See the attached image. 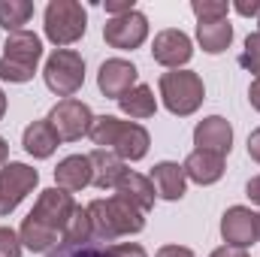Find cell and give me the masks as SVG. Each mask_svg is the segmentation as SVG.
I'll list each match as a JSON object with an SVG mask.
<instances>
[{
	"label": "cell",
	"instance_id": "cell-17",
	"mask_svg": "<svg viewBox=\"0 0 260 257\" xmlns=\"http://www.w3.org/2000/svg\"><path fill=\"white\" fill-rule=\"evenodd\" d=\"M188 182H197V185H215L221 182L224 176V157L221 154H212V151H191L182 164Z\"/></svg>",
	"mask_w": 260,
	"mask_h": 257
},
{
	"label": "cell",
	"instance_id": "cell-28",
	"mask_svg": "<svg viewBox=\"0 0 260 257\" xmlns=\"http://www.w3.org/2000/svg\"><path fill=\"white\" fill-rule=\"evenodd\" d=\"M191 12L197 15V24H203V21H224L230 15V3L227 0H194Z\"/></svg>",
	"mask_w": 260,
	"mask_h": 257
},
{
	"label": "cell",
	"instance_id": "cell-11",
	"mask_svg": "<svg viewBox=\"0 0 260 257\" xmlns=\"http://www.w3.org/2000/svg\"><path fill=\"white\" fill-rule=\"evenodd\" d=\"M139 85V70L124 61V58H109L100 64V73H97V88L103 97L109 100H121L130 88Z\"/></svg>",
	"mask_w": 260,
	"mask_h": 257
},
{
	"label": "cell",
	"instance_id": "cell-20",
	"mask_svg": "<svg viewBox=\"0 0 260 257\" xmlns=\"http://www.w3.org/2000/svg\"><path fill=\"white\" fill-rule=\"evenodd\" d=\"M18 239H21V245H24L27 251H34V254H49L52 248L61 245V233H55L52 227H46V224L37 221L34 215H27V218L21 221Z\"/></svg>",
	"mask_w": 260,
	"mask_h": 257
},
{
	"label": "cell",
	"instance_id": "cell-31",
	"mask_svg": "<svg viewBox=\"0 0 260 257\" xmlns=\"http://www.w3.org/2000/svg\"><path fill=\"white\" fill-rule=\"evenodd\" d=\"M21 239L12 227H0V257H21Z\"/></svg>",
	"mask_w": 260,
	"mask_h": 257
},
{
	"label": "cell",
	"instance_id": "cell-41",
	"mask_svg": "<svg viewBox=\"0 0 260 257\" xmlns=\"http://www.w3.org/2000/svg\"><path fill=\"white\" fill-rule=\"evenodd\" d=\"M3 115H6V94L0 91V121H3Z\"/></svg>",
	"mask_w": 260,
	"mask_h": 257
},
{
	"label": "cell",
	"instance_id": "cell-1",
	"mask_svg": "<svg viewBox=\"0 0 260 257\" xmlns=\"http://www.w3.org/2000/svg\"><path fill=\"white\" fill-rule=\"evenodd\" d=\"M43 58V40L30 30H18L6 37L3 58H0V79L12 85H24L34 79L37 64Z\"/></svg>",
	"mask_w": 260,
	"mask_h": 257
},
{
	"label": "cell",
	"instance_id": "cell-4",
	"mask_svg": "<svg viewBox=\"0 0 260 257\" xmlns=\"http://www.w3.org/2000/svg\"><path fill=\"white\" fill-rule=\"evenodd\" d=\"M43 79H46V88L58 97H73L82 85H85V61L79 52L73 49H55L46 67H43Z\"/></svg>",
	"mask_w": 260,
	"mask_h": 257
},
{
	"label": "cell",
	"instance_id": "cell-14",
	"mask_svg": "<svg viewBox=\"0 0 260 257\" xmlns=\"http://www.w3.org/2000/svg\"><path fill=\"white\" fill-rule=\"evenodd\" d=\"M148 179H151L157 197H160V200H170V203L182 200L185 191H188V176H185L182 164H176V160H160V164H154Z\"/></svg>",
	"mask_w": 260,
	"mask_h": 257
},
{
	"label": "cell",
	"instance_id": "cell-3",
	"mask_svg": "<svg viewBox=\"0 0 260 257\" xmlns=\"http://www.w3.org/2000/svg\"><path fill=\"white\" fill-rule=\"evenodd\" d=\"M43 30L46 40L58 49H67L79 43L88 30V9L79 0H49L46 15H43Z\"/></svg>",
	"mask_w": 260,
	"mask_h": 257
},
{
	"label": "cell",
	"instance_id": "cell-42",
	"mask_svg": "<svg viewBox=\"0 0 260 257\" xmlns=\"http://www.w3.org/2000/svg\"><path fill=\"white\" fill-rule=\"evenodd\" d=\"M257 37H260V15H257Z\"/></svg>",
	"mask_w": 260,
	"mask_h": 257
},
{
	"label": "cell",
	"instance_id": "cell-15",
	"mask_svg": "<svg viewBox=\"0 0 260 257\" xmlns=\"http://www.w3.org/2000/svg\"><path fill=\"white\" fill-rule=\"evenodd\" d=\"M88 185H91V160H88V154H70L64 160H58L55 188L76 194L82 188H88Z\"/></svg>",
	"mask_w": 260,
	"mask_h": 257
},
{
	"label": "cell",
	"instance_id": "cell-27",
	"mask_svg": "<svg viewBox=\"0 0 260 257\" xmlns=\"http://www.w3.org/2000/svg\"><path fill=\"white\" fill-rule=\"evenodd\" d=\"M88 215H91V227H94V242H115V230H112V221H109V209H106V200H94L88 203Z\"/></svg>",
	"mask_w": 260,
	"mask_h": 257
},
{
	"label": "cell",
	"instance_id": "cell-9",
	"mask_svg": "<svg viewBox=\"0 0 260 257\" xmlns=\"http://www.w3.org/2000/svg\"><path fill=\"white\" fill-rule=\"evenodd\" d=\"M151 58L167 70H182L194 58V43L185 30H176V27H167L154 37L151 43Z\"/></svg>",
	"mask_w": 260,
	"mask_h": 257
},
{
	"label": "cell",
	"instance_id": "cell-5",
	"mask_svg": "<svg viewBox=\"0 0 260 257\" xmlns=\"http://www.w3.org/2000/svg\"><path fill=\"white\" fill-rule=\"evenodd\" d=\"M37 182H40V173L34 167L18 164V160L3 164L0 167V218L15 212L18 203L37 188Z\"/></svg>",
	"mask_w": 260,
	"mask_h": 257
},
{
	"label": "cell",
	"instance_id": "cell-12",
	"mask_svg": "<svg viewBox=\"0 0 260 257\" xmlns=\"http://www.w3.org/2000/svg\"><path fill=\"white\" fill-rule=\"evenodd\" d=\"M194 145H197V151H212V154L227 157L230 148H233V127H230V121L221 118V115L203 118L194 127Z\"/></svg>",
	"mask_w": 260,
	"mask_h": 257
},
{
	"label": "cell",
	"instance_id": "cell-32",
	"mask_svg": "<svg viewBox=\"0 0 260 257\" xmlns=\"http://www.w3.org/2000/svg\"><path fill=\"white\" fill-rule=\"evenodd\" d=\"M106 257H148V254L136 242H118V245H109L106 248Z\"/></svg>",
	"mask_w": 260,
	"mask_h": 257
},
{
	"label": "cell",
	"instance_id": "cell-18",
	"mask_svg": "<svg viewBox=\"0 0 260 257\" xmlns=\"http://www.w3.org/2000/svg\"><path fill=\"white\" fill-rule=\"evenodd\" d=\"M106 209H109V221H112L115 236H133V233H139L145 227V212L136 209L133 203H127L118 194H112L106 200Z\"/></svg>",
	"mask_w": 260,
	"mask_h": 257
},
{
	"label": "cell",
	"instance_id": "cell-13",
	"mask_svg": "<svg viewBox=\"0 0 260 257\" xmlns=\"http://www.w3.org/2000/svg\"><path fill=\"white\" fill-rule=\"evenodd\" d=\"M88 160H91V185L100 191H115L127 173V164L109 148H94L88 154Z\"/></svg>",
	"mask_w": 260,
	"mask_h": 257
},
{
	"label": "cell",
	"instance_id": "cell-2",
	"mask_svg": "<svg viewBox=\"0 0 260 257\" xmlns=\"http://www.w3.org/2000/svg\"><path fill=\"white\" fill-rule=\"evenodd\" d=\"M157 91L164 106L179 118L194 115L206 100V85L194 70H167L157 82Z\"/></svg>",
	"mask_w": 260,
	"mask_h": 257
},
{
	"label": "cell",
	"instance_id": "cell-19",
	"mask_svg": "<svg viewBox=\"0 0 260 257\" xmlns=\"http://www.w3.org/2000/svg\"><path fill=\"white\" fill-rule=\"evenodd\" d=\"M148 145H151V136H148V130L142 127V124H136V121H124L121 130H118V139H115V145H112V151L124 160V164H133V160H142L145 154H148Z\"/></svg>",
	"mask_w": 260,
	"mask_h": 257
},
{
	"label": "cell",
	"instance_id": "cell-40",
	"mask_svg": "<svg viewBox=\"0 0 260 257\" xmlns=\"http://www.w3.org/2000/svg\"><path fill=\"white\" fill-rule=\"evenodd\" d=\"M6 157H9V145H6V139L0 136V167L6 164Z\"/></svg>",
	"mask_w": 260,
	"mask_h": 257
},
{
	"label": "cell",
	"instance_id": "cell-34",
	"mask_svg": "<svg viewBox=\"0 0 260 257\" xmlns=\"http://www.w3.org/2000/svg\"><path fill=\"white\" fill-rule=\"evenodd\" d=\"M233 9H236L239 15L251 18V15H260V0H236V3H233Z\"/></svg>",
	"mask_w": 260,
	"mask_h": 257
},
{
	"label": "cell",
	"instance_id": "cell-30",
	"mask_svg": "<svg viewBox=\"0 0 260 257\" xmlns=\"http://www.w3.org/2000/svg\"><path fill=\"white\" fill-rule=\"evenodd\" d=\"M239 64L245 67L248 73H254V79H260V37L257 34H248L245 49L239 55Z\"/></svg>",
	"mask_w": 260,
	"mask_h": 257
},
{
	"label": "cell",
	"instance_id": "cell-10",
	"mask_svg": "<svg viewBox=\"0 0 260 257\" xmlns=\"http://www.w3.org/2000/svg\"><path fill=\"white\" fill-rule=\"evenodd\" d=\"M79 203L73 200V194L70 191H61V188H46V191L37 197V203H34V218L37 221H43L46 227H52L55 233H61L64 236V227L67 221H70V215H73V209H76Z\"/></svg>",
	"mask_w": 260,
	"mask_h": 257
},
{
	"label": "cell",
	"instance_id": "cell-26",
	"mask_svg": "<svg viewBox=\"0 0 260 257\" xmlns=\"http://www.w3.org/2000/svg\"><path fill=\"white\" fill-rule=\"evenodd\" d=\"M121 124H124V121L115 118V115H97L94 124H91V130H88V136H91V142H94L97 148H109V151H112Z\"/></svg>",
	"mask_w": 260,
	"mask_h": 257
},
{
	"label": "cell",
	"instance_id": "cell-21",
	"mask_svg": "<svg viewBox=\"0 0 260 257\" xmlns=\"http://www.w3.org/2000/svg\"><path fill=\"white\" fill-rule=\"evenodd\" d=\"M115 194L124 197L127 203H133L136 209H142L145 215L154 209V197H157V191H154V185H151L148 176H142V173H130V170L124 173V179L118 182Z\"/></svg>",
	"mask_w": 260,
	"mask_h": 257
},
{
	"label": "cell",
	"instance_id": "cell-22",
	"mask_svg": "<svg viewBox=\"0 0 260 257\" xmlns=\"http://www.w3.org/2000/svg\"><path fill=\"white\" fill-rule=\"evenodd\" d=\"M197 43L206 55H221L233 43V24L227 18L224 21H203V24H197Z\"/></svg>",
	"mask_w": 260,
	"mask_h": 257
},
{
	"label": "cell",
	"instance_id": "cell-29",
	"mask_svg": "<svg viewBox=\"0 0 260 257\" xmlns=\"http://www.w3.org/2000/svg\"><path fill=\"white\" fill-rule=\"evenodd\" d=\"M49 257H106V248L100 242H82V245H58L52 248Z\"/></svg>",
	"mask_w": 260,
	"mask_h": 257
},
{
	"label": "cell",
	"instance_id": "cell-35",
	"mask_svg": "<svg viewBox=\"0 0 260 257\" xmlns=\"http://www.w3.org/2000/svg\"><path fill=\"white\" fill-rule=\"evenodd\" d=\"M154 257H194V251L185 248V245H164Z\"/></svg>",
	"mask_w": 260,
	"mask_h": 257
},
{
	"label": "cell",
	"instance_id": "cell-7",
	"mask_svg": "<svg viewBox=\"0 0 260 257\" xmlns=\"http://www.w3.org/2000/svg\"><path fill=\"white\" fill-rule=\"evenodd\" d=\"M221 239H224V245H230V248L248 251V248L260 239L257 212H251L248 206H230V209L221 215Z\"/></svg>",
	"mask_w": 260,
	"mask_h": 257
},
{
	"label": "cell",
	"instance_id": "cell-33",
	"mask_svg": "<svg viewBox=\"0 0 260 257\" xmlns=\"http://www.w3.org/2000/svg\"><path fill=\"white\" fill-rule=\"evenodd\" d=\"M103 9H106V15H109V18H118V15L133 12L136 6H133V0H106V3H103Z\"/></svg>",
	"mask_w": 260,
	"mask_h": 257
},
{
	"label": "cell",
	"instance_id": "cell-25",
	"mask_svg": "<svg viewBox=\"0 0 260 257\" xmlns=\"http://www.w3.org/2000/svg\"><path fill=\"white\" fill-rule=\"evenodd\" d=\"M64 245H82V242H94V227H91V215H88V206H76L70 221L64 227V236H61Z\"/></svg>",
	"mask_w": 260,
	"mask_h": 257
},
{
	"label": "cell",
	"instance_id": "cell-38",
	"mask_svg": "<svg viewBox=\"0 0 260 257\" xmlns=\"http://www.w3.org/2000/svg\"><path fill=\"white\" fill-rule=\"evenodd\" d=\"M209 257H248V251H242V248H230V245H221V248H215Z\"/></svg>",
	"mask_w": 260,
	"mask_h": 257
},
{
	"label": "cell",
	"instance_id": "cell-23",
	"mask_svg": "<svg viewBox=\"0 0 260 257\" xmlns=\"http://www.w3.org/2000/svg\"><path fill=\"white\" fill-rule=\"evenodd\" d=\"M118 109L127 115V118H136V121H142V118H151L154 112H157V100H154V91L148 88V85H136V88H130L127 94L118 100Z\"/></svg>",
	"mask_w": 260,
	"mask_h": 257
},
{
	"label": "cell",
	"instance_id": "cell-36",
	"mask_svg": "<svg viewBox=\"0 0 260 257\" xmlns=\"http://www.w3.org/2000/svg\"><path fill=\"white\" fill-rule=\"evenodd\" d=\"M248 157L254 164H260V127H254L248 133Z\"/></svg>",
	"mask_w": 260,
	"mask_h": 257
},
{
	"label": "cell",
	"instance_id": "cell-39",
	"mask_svg": "<svg viewBox=\"0 0 260 257\" xmlns=\"http://www.w3.org/2000/svg\"><path fill=\"white\" fill-rule=\"evenodd\" d=\"M248 100H251V106L260 112V79L251 82V88H248Z\"/></svg>",
	"mask_w": 260,
	"mask_h": 257
},
{
	"label": "cell",
	"instance_id": "cell-6",
	"mask_svg": "<svg viewBox=\"0 0 260 257\" xmlns=\"http://www.w3.org/2000/svg\"><path fill=\"white\" fill-rule=\"evenodd\" d=\"M49 124L55 127V133H58L61 142H76V139L88 136V130L94 124V115H91L88 103H82V100H76V97H67V100H61V103L52 106Z\"/></svg>",
	"mask_w": 260,
	"mask_h": 257
},
{
	"label": "cell",
	"instance_id": "cell-43",
	"mask_svg": "<svg viewBox=\"0 0 260 257\" xmlns=\"http://www.w3.org/2000/svg\"><path fill=\"white\" fill-rule=\"evenodd\" d=\"M257 224H260V215H257Z\"/></svg>",
	"mask_w": 260,
	"mask_h": 257
},
{
	"label": "cell",
	"instance_id": "cell-8",
	"mask_svg": "<svg viewBox=\"0 0 260 257\" xmlns=\"http://www.w3.org/2000/svg\"><path fill=\"white\" fill-rule=\"evenodd\" d=\"M103 40H106V46L121 49V52L139 49V46L148 40V18H145V12L133 9L127 15L109 18V21L103 24Z\"/></svg>",
	"mask_w": 260,
	"mask_h": 257
},
{
	"label": "cell",
	"instance_id": "cell-16",
	"mask_svg": "<svg viewBox=\"0 0 260 257\" xmlns=\"http://www.w3.org/2000/svg\"><path fill=\"white\" fill-rule=\"evenodd\" d=\"M21 145H24V151H27L30 157L46 160V157H52V154L58 151L61 139H58L55 127L49 124V118H40V121H34V124L24 127V133H21Z\"/></svg>",
	"mask_w": 260,
	"mask_h": 257
},
{
	"label": "cell",
	"instance_id": "cell-24",
	"mask_svg": "<svg viewBox=\"0 0 260 257\" xmlns=\"http://www.w3.org/2000/svg\"><path fill=\"white\" fill-rule=\"evenodd\" d=\"M34 18V3L30 0H0V27L6 34L24 30V24Z\"/></svg>",
	"mask_w": 260,
	"mask_h": 257
},
{
	"label": "cell",
	"instance_id": "cell-37",
	"mask_svg": "<svg viewBox=\"0 0 260 257\" xmlns=\"http://www.w3.org/2000/svg\"><path fill=\"white\" fill-rule=\"evenodd\" d=\"M245 194H248V200H251L254 206H260V176L248 179V185H245Z\"/></svg>",
	"mask_w": 260,
	"mask_h": 257
}]
</instances>
